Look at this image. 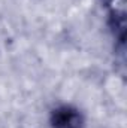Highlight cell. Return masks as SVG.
<instances>
[{"mask_svg": "<svg viewBox=\"0 0 127 128\" xmlns=\"http://www.w3.org/2000/svg\"><path fill=\"white\" fill-rule=\"evenodd\" d=\"M111 16H126V0H100Z\"/></svg>", "mask_w": 127, "mask_h": 128, "instance_id": "2", "label": "cell"}, {"mask_svg": "<svg viewBox=\"0 0 127 128\" xmlns=\"http://www.w3.org/2000/svg\"><path fill=\"white\" fill-rule=\"evenodd\" d=\"M51 128H84V116L73 106H58L51 112Z\"/></svg>", "mask_w": 127, "mask_h": 128, "instance_id": "1", "label": "cell"}]
</instances>
